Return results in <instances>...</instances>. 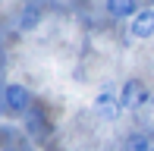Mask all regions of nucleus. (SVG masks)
Segmentation results:
<instances>
[{
    "mask_svg": "<svg viewBox=\"0 0 154 151\" xmlns=\"http://www.w3.org/2000/svg\"><path fill=\"white\" fill-rule=\"evenodd\" d=\"M0 104H3L6 113L13 116H25L35 107V98L32 91L25 85H19V82H10V85H3V91H0Z\"/></svg>",
    "mask_w": 154,
    "mask_h": 151,
    "instance_id": "f257e3e1",
    "label": "nucleus"
},
{
    "mask_svg": "<svg viewBox=\"0 0 154 151\" xmlns=\"http://www.w3.org/2000/svg\"><path fill=\"white\" fill-rule=\"evenodd\" d=\"M151 101V91L142 79H126L120 85V107L123 110H138Z\"/></svg>",
    "mask_w": 154,
    "mask_h": 151,
    "instance_id": "f03ea898",
    "label": "nucleus"
},
{
    "mask_svg": "<svg viewBox=\"0 0 154 151\" xmlns=\"http://www.w3.org/2000/svg\"><path fill=\"white\" fill-rule=\"evenodd\" d=\"M120 91H113V88H101V94L94 98V113L101 116V120H107V123H113L116 116H120Z\"/></svg>",
    "mask_w": 154,
    "mask_h": 151,
    "instance_id": "7ed1b4c3",
    "label": "nucleus"
},
{
    "mask_svg": "<svg viewBox=\"0 0 154 151\" xmlns=\"http://www.w3.org/2000/svg\"><path fill=\"white\" fill-rule=\"evenodd\" d=\"M129 29H132V38H142V41H151L154 38V10H138L135 16L129 19Z\"/></svg>",
    "mask_w": 154,
    "mask_h": 151,
    "instance_id": "20e7f679",
    "label": "nucleus"
},
{
    "mask_svg": "<svg viewBox=\"0 0 154 151\" xmlns=\"http://www.w3.org/2000/svg\"><path fill=\"white\" fill-rule=\"evenodd\" d=\"M25 132H29L32 139H44V135H51V120L44 116L41 107H32V110L25 113Z\"/></svg>",
    "mask_w": 154,
    "mask_h": 151,
    "instance_id": "39448f33",
    "label": "nucleus"
},
{
    "mask_svg": "<svg viewBox=\"0 0 154 151\" xmlns=\"http://www.w3.org/2000/svg\"><path fill=\"white\" fill-rule=\"evenodd\" d=\"M104 10L110 19H132L138 13V0H104Z\"/></svg>",
    "mask_w": 154,
    "mask_h": 151,
    "instance_id": "423d86ee",
    "label": "nucleus"
},
{
    "mask_svg": "<svg viewBox=\"0 0 154 151\" xmlns=\"http://www.w3.org/2000/svg\"><path fill=\"white\" fill-rule=\"evenodd\" d=\"M123 151H154V135L145 132V129H135V132L126 135Z\"/></svg>",
    "mask_w": 154,
    "mask_h": 151,
    "instance_id": "0eeeda50",
    "label": "nucleus"
},
{
    "mask_svg": "<svg viewBox=\"0 0 154 151\" xmlns=\"http://www.w3.org/2000/svg\"><path fill=\"white\" fill-rule=\"evenodd\" d=\"M41 19H44V10H41L38 3H25L22 13H19V29H22V32H32V29L41 25Z\"/></svg>",
    "mask_w": 154,
    "mask_h": 151,
    "instance_id": "6e6552de",
    "label": "nucleus"
},
{
    "mask_svg": "<svg viewBox=\"0 0 154 151\" xmlns=\"http://www.w3.org/2000/svg\"><path fill=\"white\" fill-rule=\"evenodd\" d=\"M0 151H19V148H10V145H3V148H0Z\"/></svg>",
    "mask_w": 154,
    "mask_h": 151,
    "instance_id": "1a4fd4ad",
    "label": "nucleus"
}]
</instances>
